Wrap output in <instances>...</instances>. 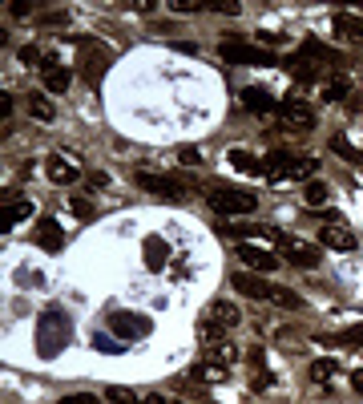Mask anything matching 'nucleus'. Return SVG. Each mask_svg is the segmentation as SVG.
<instances>
[{
	"mask_svg": "<svg viewBox=\"0 0 363 404\" xmlns=\"http://www.w3.org/2000/svg\"><path fill=\"white\" fill-rule=\"evenodd\" d=\"M73 336V319L65 316L61 307H45L37 319V356L40 360H53V356H61V348L69 344Z\"/></svg>",
	"mask_w": 363,
	"mask_h": 404,
	"instance_id": "1",
	"label": "nucleus"
},
{
	"mask_svg": "<svg viewBox=\"0 0 363 404\" xmlns=\"http://www.w3.org/2000/svg\"><path fill=\"white\" fill-rule=\"evenodd\" d=\"M206 202H210L218 215H254L259 211V198H254L251 190H238V186H214L206 194Z\"/></svg>",
	"mask_w": 363,
	"mask_h": 404,
	"instance_id": "2",
	"label": "nucleus"
},
{
	"mask_svg": "<svg viewBox=\"0 0 363 404\" xmlns=\"http://www.w3.org/2000/svg\"><path fill=\"white\" fill-rule=\"evenodd\" d=\"M218 53H222L226 61H234V65H278L275 53L254 49V45H242V41H222V45H218Z\"/></svg>",
	"mask_w": 363,
	"mask_h": 404,
	"instance_id": "3",
	"label": "nucleus"
},
{
	"mask_svg": "<svg viewBox=\"0 0 363 404\" xmlns=\"http://www.w3.org/2000/svg\"><path fill=\"white\" fill-rule=\"evenodd\" d=\"M138 186L141 190H150V194H158V198H166V202H182L186 198V178H158V174H138Z\"/></svg>",
	"mask_w": 363,
	"mask_h": 404,
	"instance_id": "4",
	"label": "nucleus"
},
{
	"mask_svg": "<svg viewBox=\"0 0 363 404\" xmlns=\"http://www.w3.org/2000/svg\"><path fill=\"white\" fill-rule=\"evenodd\" d=\"M275 247H278V259H287V263H295V267H315L319 263V247H311V243H303V239L278 235Z\"/></svg>",
	"mask_w": 363,
	"mask_h": 404,
	"instance_id": "5",
	"label": "nucleus"
},
{
	"mask_svg": "<svg viewBox=\"0 0 363 404\" xmlns=\"http://www.w3.org/2000/svg\"><path fill=\"white\" fill-rule=\"evenodd\" d=\"M109 328L117 336H126V340H141V336H150V316H138V312H109Z\"/></svg>",
	"mask_w": 363,
	"mask_h": 404,
	"instance_id": "6",
	"label": "nucleus"
},
{
	"mask_svg": "<svg viewBox=\"0 0 363 404\" xmlns=\"http://www.w3.org/2000/svg\"><path fill=\"white\" fill-rule=\"evenodd\" d=\"M109 61H113V57H109V49H105V45H89V41H81V73H85L89 85H93V81L109 69Z\"/></svg>",
	"mask_w": 363,
	"mask_h": 404,
	"instance_id": "7",
	"label": "nucleus"
},
{
	"mask_svg": "<svg viewBox=\"0 0 363 404\" xmlns=\"http://www.w3.org/2000/svg\"><path fill=\"white\" fill-rule=\"evenodd\" d=\"M40 81H45L49 93H65V89L73 85V69L57 61V53H49V61H45V69H40Z\"/></svg>",
	"mask_w": 363,
	"mask_h": 404,
	"instance_id": "8",
	"label": "nucleus"
},
{
	"mask_svg": "<svg viewBox=\"0 0 363 404\" xmlns=\"http://www.w3.org/2000/svg\"><path fill=\"white\" fill-rule=\"evenodd\" d=\"M319 243H327L331 251H355V247H359V235L351 227H343V223H327V227L319 230Z\"/></svg>",
	"mask_w": 363,
	"mask_h": 404,
	"instance_id": "9",
	"label": "nucleus"
},
{
	"mask_svg": "<svg viewBox=\"0 0 363 404\" xmlns=\"http://www.w3.org/2000/svg\"><path fill=\"white\" fill-rule=\"evenodd\" d=\"M278 117H283V126L295 129V134H307V129L315 126V110L303 105V101H287V105L278 110Z\"/></svg>",
	"mask_w": 363,
	"mask_h": 404,
	"instance_id": "10",
	"label": "nucleus"
},
{
	"mask_svg": "<svg viewBox=\"0 0 363 404\" xmlns=\"http://www.w3.org/2000/svg\"><path fill=\"white\" fill-rule=\"evenodd\" d=\"M45 174H49V182H57V186H69V182H77V178H81V170H77L73 158L53 154V158H45Z\"/></svg>",
	"mask_w": 363,
	"mask_h": 404,
	"instance_id": "11",
	"label": "nucleus"
},
{
	"mask_svg": "<svg viewBox=\"0 0 363 404\" xmlns=\"http://www.w3.org/2000/svg\"><path fill=\"white\" fill-rule=\"evenodd\" d=\"M33 239L40 243V251H49V255H57L65 247V230H61V223H57V218H40L37 223V235H33Z\"/></svg>",
	"mask_w": 363,
	"mask_h": 404,
	"instance_id": "12",
	"label": "nucleus"
},
{
	"mask_svg": "<svg viewBox=\"0 0 363 404\" xmlns=\"http://www.w3.org/2000/svg\"><path fill=\"white\" fill-rule=\"evenodd\" d=\"M170 243L162 239V235H150V239L141 243V259H146V267H150V271H162L166 263H170Z\"/></svg>",
	"mask_w": 363,
	"mask_h": 404,
	"instance_id": "13",
	"label": "nucleus"
},
{
	"mask_svg": "<svg viewBox=\"0 0 363 404\" xmlns=\"http://www.w3.org/2000/svg\"><path fill=\"white\" fill-rule=\"evenodd\" d=\"M238 259H242L246 267H254V271H275V267L283 263L275 251H263V247H251V243H242V247H238Z\"/></svg>",
	"mask_w": 363,
	"mask_h": 404,
	"instance_id": "14",
	"label": "nucleus"
},
{
	"mask_svg": "<svg viewBox=\"0 0 363 404\" xmlns=\"http://www.w3.org/2000/svg\"><path fill=\"white\" fill-rule=\"evenodd\" d=\"M291 162H295V158H291L287 150H271L263 158V174L271 178V182H283V178H287V170H291Z\"/></svg>",
	"mask_w": 363,
	"mask_h": 404,
	"instance_id": "15",
	"label": "nucleus"
},
{
	"mask_svg": "<svg viewBox=\"0 0 363 404\" xmlns=\"http://www.w3.org/2000/svg\"><path fill=\"white\" fill-rule=\"evenodd\" d=\"M242 105L254 110V114H278V110H283V105H278L271 93H263V89H246V93H242Z\"/></svg>",
	"mask_w": 363,
	"mask_h": 404,
	"instance_id": "16",
	"label": "nucleus"
},
{
	"mask_svg": "<svg viewBox=\"0 0 363 404\" xmlns=\"http://www.w3.org/2000/svg\"><path fill=\"white\" fill-rule=\"evenodd\" d=\"M331 25H335V33H339L343 41H359V45H363V21H359V16L335 13V16H331Z\"/></svg>",
	"mask_w": 363,
	"mask_h": 404,
	"instance_id": "17",
	"label": "nucleus"
},
{
	"mask_svg": "<svg viewBox=\"0 0 363 404\" xmlns=\"http://www.w3.org/2000/svg\"><path fill=\"white\" fill-rule=\"evenodd\" d=\"M234 287L242 291V295H251V299H271V283L266 279H259V275H234Z\"/></svg>",
	"mask_w": 363,
	"mask_h": 404,
	"instance_id": "18",
	"label": "nucleus"
},
{
	"mask_svg": "<svg viewBox=\"0 0 363 404\" xmlns=\"http://www.w3.org/2000/svg\"><path fill=\"white\" fill-rule=\"evenodd\" d=\"M303 57H307V61H327V65H339V61H343L335 49H327L323 41H315V37L303 41Z\"/></svg>",
	"mask_w": 363,
	"mask_h": 404,
	"instance_id": "19",
	"label": "nucleus"
},
{
	"mask_svg": "<svg viewBox=\"0 0 363 404\" xmlns=\"http://www.w3.org/2000/svg\"><path fill=\"white\" fill-rule=\"evenodd\" d=\"M210 319L218 324V328H238V319H242V316H238L234 303H222V299H218V303H210Z\"/></svg>",
	"mask_w": 363,
	"mask_h": 404,
	"instance_id": "20",
	"label": "nucleus"
},
{
	"mask_svg": "<svg viewBox=\"0 0 363 404\" xmlns=\"http://www.w3.org/2000/svg\"><path fill=\"white\" fill-rule=\"evenodd\" d=\"M190 380H198V384H222L226 368L222 364H194L190 368Z\"/></svg>",
	"mask_w": 363,
	"mask_h": 404,
	"instance_id": "21",
	"label": "nucleus"
},
{
	"mask_svg": "<svg viewBox=\"0 0 363 404\" xmlns=\"http://www.w3.org/2000/svg\"><path fill=\"white\" fill-rule=\"evenodd\" d=\"M28 114L37 117V122H53L57 110H53V101L45 97V93H28Z\"/></svg>",
	"mask_w": 363,
	"mask_h": 404,
	"instance_id": "22",
	"label": "nucleus"
},
{
	"mask_svg": "<svg viewBox=\"0 0 363 404\" xmlns=\"http://www.w3.org/2000/svg\"><path fill=\"white\" fill-rule=\"evenodd\" d=\"M323 344L327 348H339V344H343V348H359L363 344V324L359 328H347V331H335V336H323Z\"/></svg>",
	"mask_w": 363,
	"mask_h": 404,
	"instance_id": "23",
	"label": "nucleus"
},
{
	"mask_svg": "<svg viewBox=\"0 0 363 404\" xmlns=\"http://www.w3.org/2000/svg\"><path fill=\"white\" fill-rule=\"evenodd\" d=\"M230 166L234 170H246V174H263V158H254L246 150H230Z\"/></svg>",
	"mask_w": 363,
	"mask_h": 404,
	"instance_id": "24",
	"label": "nucleus"
},
{
	"mask_svg": "<svg viewBox=\"0 0 363 404\" xmlns=\"http://www.w3.org/2000/svg\"><path fill=\"white\" fill-rule=\"evenodd\" d=\"M234 360H238V348H234V344H230V340H218V344H210V364H234Z\"/></svg>",
	"mask_w": 363,
	"mask_h": 404,
	"instance_id": "25",
	"label": "nucleus"
},
{
	"mask_svg": "<svg viewBox=\"0 0 363 404\" xmlns=\"http://www.w3.org/2000/svg\"><path fill=\"white\" fill-rule=\"evenodd\" d=\"M28 215H33V202H28V198L13 202V206H9V215H4V235H9V230H13L16 223H25Z\"/></svg>",
	"mask_w": 363,
	"mask_h": 404,
	"instance_id": "26",
	"label": "nucleus"
},
{
	"mask_svg": "<svg viewBox=\"0 0 363 404\" xmlns=\"http://www.w3.org/2000/svg\"><path fill=\"white\" fill-rule=\"evenodd\" d=\"M287 69H291V73H295V77H299V81H315V77H319V69H315V61H307L303 53H299V57H287Z\"/></svg>",
	"mask_w": 363,
	"mask_h": 404,
	"instance_id": "27",
	"label": "nucleus"
},
{
	"mask_svg": "<svg viewBox=\"0 0 363 404\" xmlns=\"http://www.w3.org/2000/svg\"><path fill=\"white\" fill-rule=\"evenodd\" d=\"M311 174H319V162H315V158H295L291 170H287L291 182H303V178H311Z\"/></svg>",
	"mask_w": 363,
	"mask_h": 404,
	"instance_id": "28",
	"label": "nucleus"
},
{
	"mask_svg": "<svg viewBox=\"0 0 363 404\" xmlns=\"http://www.w3.org/2000/svg\"><path fill=\"white\" fill-rule=\"evenodd\" d=\"M40 28H65L69 25V9H45V13L37 16Z\"/></svg>",
	"mask_w": 363,
	"mask_h": 404,
	"instance_id": "29",
	"label": "nucleus"
},
{
	"mask_svg": "<svg viewBox=\"0 0 363 404\" xmlns=\"http://www.w3.org/2000/svg\"><path fill=\"white\" fill-rule=\"evenodd\" d=\"M16 57H21V65H40V69H45V61H49V49H40V45H25Z\"/></svg>",
	"mask_w": 363,
	"mask_h": 404,
	"instance_id": "30",
	"label": "nucleus"
},
{
	"mask_svg": "<svg viewBox=\"0 0 363 404\" xmlns=\"http://www.w3.org/2000/svg\"><path fill=\"white\" fill-rule=\"evenodd\" d=\"M69 211H73V215L81 218V223H89V218L97 215V211H93V202H89L85 194H73V198H69Z\"/></svg>",
	"mask_w": 363,
	"mask_h": 404,
	"instance_id": "31",
	"label": "nucleus"
},
{
	"mask_svg": "<svg viewBox=\"0 0 363 404\" xmlns=\"http://www.w3.org/2000/svg\"><path fill=\"white\" fill-rule=\"evenodd\" d=\"M335 372H339L335 360H315V364H311V380H315V384H319V380H331Z\"/></svg>",
	"mask_w": 363,
	"mask_h": 404,
	"instance_id": "32",
	"label": "nucleus"
},
{
	"mask_svg": "<svg viewBox=\"0 0 363 404\" xmlns=\"http://www.w3.org/2000/svg\"><path fill=\"white\" fill-rule=\"evenodd\" d=\"M347 89H351L347 77H331V85L323 89V97H327V101H339V97H347Z\"/></svg>",
	"mask_w": 363,
	"mask_h": 404,
	"instance_id": "33",
	"label": "nucleus"
},
{
	"mask_svg": "<svg viewBox=\"0 0 363 404\" xmlns=\"http://www.w3.org/2000/svg\"><path fill=\"white\" fill-rule=\"evenodd\" d=\"M198 340L206 344V348H210V344H218V340H222V328H218L214 319H206V324H198Z\"/></svg>",
	"mask_w": 363,
	"mask_h": 404,
	"instance_id": "34",
	"label": "nucleus"
},
{
	"mask_svg": "<svg viewBox=\"0 0 363 404\" xmlns=\"http://www.w3.org/2000/svg\"><path fill=\"white\" fill-rule=\"evenodd\" d=\"M271 299H275V303H283L287 312H295V307H303V299H299V295H295V291H287V287H275V291H271Z\"/></svg>",
	"mask_w": 363,
	"mask_h": 404,
	"instance_id": "35",
	"label": "nucleus"
},
{
	"mask_svg": "<svg viewBox=\"0 0 363 404\" xmlns=\"http://www.w3.org/2000/svg\"><path fill=\"white\" fill-rule=\"evenodd\" d=\"M105 396H109L113 404H141V400H138V396H134L129 388H117V384H113V388H105Z\"/></svg>",
	"mask_w": 363,
	"mask_h": 404,
	"instance_id": "36",
	"label": "nucleus"
},
{
	"mask_svg": "<svg viewBox=\"0 0 363 404\" xmlns=\"http://www.w3.org/2000/svg\"><path fill=\"white\" fill-rule=\"evenodd\" d=\"M307 202H311V206H323V202H327V186H323V182H311V186H307Z\"/></svg>",
	"mask_w": 363,
	"mask_h": 404,
	"instance_id": "37",
	"label": "nucleus"
},
{
	"mask_svg": "<svg viewBox=\"0 0 363 404\" xmlns=\"http://www.w3.org/2000/svg\"><path fill=\"white\" fill-rule=\"evenodd\" d=\"M170 9H174V13H198V9H206V4H202V0H174Z\"/></svg>",
	"mask_w": 363,
	"mask_h": 404,
	"instance_id": "38",
	"label": "nucleus"
},
{
	"mask_svg": "<svg viewBox=\"0 0 363 404\" xmlns=\"http://www.w3.org/2000/svg\"><path fill=\"white\" fill-rule=\"evenodd\" d=\"M331 146H335L339 158H355V150L347 146V138H343V134H335V138H331Z\"/></svg>",
	"mask_w": 363,
	"mask_h": 404,
	"instance_id": "39",
	"label": "nucleus"
},
{
	"mask_svg": "<svg viewBox=\"0 0 363 404\" xmlns=\"http://www.w3.org/2000/svg\"><path fill=\"white\" fill-rule=\"evenodd\" d=\"M61 404H101V400L93 396V392H73V396H65Z\"/></svg>",
	"mask_w": 363,
	"mask_h": 404,
	"instance_id": "40",
	"label": "nucleus"
},
{
	"mask_svg": "<svg viewBox=\"0 0 363 404\" xmlns=\"http://www.w3.org/2000/svg\"><path fill=\"white\" fill-rule=\"evenodd\" d=\"M170 279H174V283H186V279H190V263H182V259H178V263H174V275H170Z\"/></svg>",
	"mask_w": 363,
	"mask_h": 404,
	"instance_id": "41",
	"label": "nucleus"
},
{
	"mask_svg": "<svg viewBox=\"0 0 363 404\" xmlns=\"http://www.w3.org/2000/svg\"><path fill=\"white\" fill-rule=\"evenodd\" d=\"M9 114H13V93L4 89V93H0V117H9Z\"/></svg>",
	"mask_w": 363,
	"mask_h": 404,
	"instance_id": "42",
	"label": "nucleus"
},
{
	"mask_svg": "<svg viewBox=\"0 0 363 404\" xmlns=\"http://www.w3.org/2000/svg\"><path fill=\"white\" fill-rule=\"evenodd\" d=\"M351 388L363 396V368H351Z\"/></svg>",
	"mask_w": 363,
	"mask_h": 404,
	"instance_id": "43",
	"label": "nucleus"
},
{
	"mask_svg": "<svg viewBox=\"0 0 363 404\" xmlns=\"http://www.w3.org/2000/svg\"><path fill=\"white\" fill-rule=\"evenodd\" d=\"M89 182H93V186H109V174H105V170H93V174H89Z\"/></svg>",
	"mask_w": 363,
	"mask_h": 404,
	"instance_id": "44",
	"label": "nucleus"
},
{
	"mask_svg": "<svg viewBox=\"0 0 363 404\" xmlns=\"http://www.w3.org/2000/svg\"><path fill=\"white\" fill-rule=\"evenodd\" d=\"M182 162H186V166H198L202 154H198V150H182Z\"/></svg>",
	"mask_w": 363,
	"mask_h": 404,
	"instance_id": "45",
	"label": "nucleus"
},
{
	"mask_svg": "<svg viewBox=\"0 0 363 404\" xmlns=\"http://www.w3.org/2000/svg\"><path fill=\"white\" fill-rule=\"evenodd\" d=\"M28 9H33V4H25V0H13V4H9V13H13V16L28 13Z\"/></svg>",
	"mask_w": 363,
	"mask_h": 404,
	"instance_id": "46",
	"label": "nucleus"
},
{
	"mask_svg": "<svg viewBox=\"0 0 363 404\" xmlns=\"http://www.w3.org/2000/svg\"><path fill=\"white\" fill-rule=\"evenodd\" d=\"M141 404H174V400H166V396H158V392H153V396H146Z\"/></svg>",
	"mask_w": 363,
	"mask_h": 404,
	"instance_id": "47",
	"label": "nucleus"
},
{
	"mask_svg": "<svg viewBox=\"0 0 363 404\" xmlns=\"http://www.w3.org/2000/svg\"><path fill=\"white\" fill-rule=\"evenodd\" d=\"M206 404H210V400H206Z\"/></svg>",
	"mask_w": 363,
	"mask_h": 404,
	"instance_id": "48",
	"label": "nucleus"
},
{
	"mask_svg": "<svg viewBox=\"0 0 363 404\" xmlns=\"http://www.w3.org/2000/svg\"><path fill=\"white\" fill-rule=\"evenodd\" d=\"M174 404H178V400H174Z\"/></svg>",
	"mask_w": 363,
	"mask_h": 404,
	"instance_id": "49",
	"label": "nucleus"
}]
</instances>
